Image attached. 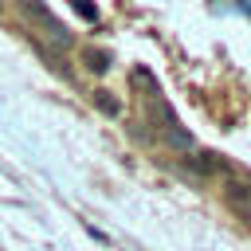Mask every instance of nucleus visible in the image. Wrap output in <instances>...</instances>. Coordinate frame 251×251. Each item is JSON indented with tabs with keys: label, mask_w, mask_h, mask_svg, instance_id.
I'll list each match as a JSON object with an SVG mask.
<instances>
[{
	"label": "nucleus",
	"mask_w": 251,
	"mask_h": 251,
	"mask_svg": "<svg viewBox=\"0 0 251 251\" xmlns=\"http://www.w3.org/2000/svg\"><path fill=\"white\" fill-rule=\"evenodd\" d=\"M71 8H75L82 20H98V8H94L90 0H71Z\"/></svg>",
	"instance_id": "nucleus-4"
},
{
	"label": "nucleus",
	"mask_w": 251,
	"mask_h": 251,
	"mask_svg": "<svg viewBox=\"0 0 251 251\" xmlns=\"http://www.w3.org/2000/svg\"><path fill=\"white\" fill-rule=\"evenodd\" d=\"M94 102H98V110H102V114H110V118H118V114H122V102H118L110 90H94Z\"/></svg>",
	"instance_id": "nucleus-2"
},
{
	"label": "nucleus",
	"mask_w": 251,
	"mask_h": 251,
	"mask_svg": "<svg viewBox=\"0 0 251 251\" xmlns=\"http://www.w3.org/2000/svg\"><path fill=\"white\" fill-rule=\"evenodd\" d=\"M82 59H86V67H90V71H98V75H102V71L110 67V55H106V51H94V47H90V51H86Z\"/></svg>",
	"instance_id": "nucleus-3"
},
{
	"label": "nucleus",
	"mask_w": 251,
	"mask_h": 251,
	"mask_svg": "<svg viewBox=\"0 0 251 251\" xmlns=\"http://www.w3.org/2000/svg\"><path fill=\"white\" fill-rule=\"evenodd\" d=\"M24 12H27V16H31V24H35V27H43V35H51L55 43H63V47L71 43L67 27H63V24H59V20H55V16L39 4V0H24Z\"/></svg>",
	"instance_id": "nucleus-1"
}]
</instances>
